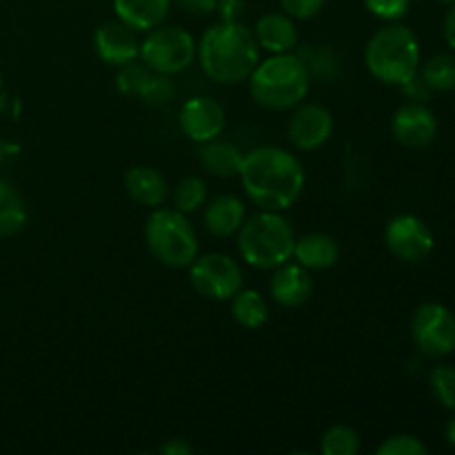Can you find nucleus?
Instances as JSON below:
<instances>
[{
    "label": "nucleus",
    "mask_w": 455,
    "mask_h": 455,
    "mask_svg": "<svg viewBox=\"0 0 455 455\" xmlns=\"http://www.w3.org/2000/svg\"><path fill=\"white\" fill-rule=\"evenodd\" d=\"M231 315L244 329H260L269 318V307L256 289H240L231 298Z\"/></svg>",
    "instance_id": "23"
},
{
    "label": "nucleus",
    "mask_w": 455,
    "mask_h": 455,
    "mask_svg": "<svg viewBox=\"0 0 455 455\" xmlns=\"http://www.w3.org/2000/svg\"><path fill=\"white\" fill-rule=\"evenodd\" d=\"M178 123H180L182 133L189 140L203 145V142L222 136L227 127V114L220 102L212 100L207 96H198L182 105Z\"/></svg>",
    "instance_id": "13"
},
{
    "label": "nucleus",
    "mask_w": 455,
    "mask_h": 455,
    "mask_svg": "<svg viewBox=\"0 0 455 455\" xmlns=\"http://www.w3.org/2000/svg\"><path fill=\"white\" fill-rule=\"evenodd\" d=\"M422 83L431 92H453L455 89V53H435L418 71Z\"/></svg>",
    "instance_id": "24"
},
{
    "label": "nucleus",
    "mask_w": 455,
    "mask_h": 455,
    "mask_svg": "<svg viewBox=\"0 0 455 455\" xmlns=\"http://www.w3.org/2000/svg\"><path fill=\"white\" fill-rule=\"evenodd\" d=\"M435 3H440V4H453L455 0H435Z\"/></svg>",
    "instance_id": "40"
},
{
    "label": "nucleus",
    "mask_w": 455,
    "mask_h": 455,
    "mask_svg": "<svg viewBox=\"0 0 455 455\" xmlns=\"http://www.w3.org/2000/svg\"><path fill=\"white\" fill-rule=\"evenodd\" d=\"M387 249L403 262H422L434 251V231L422 218L403 213L391 218L385 229Z\"/></svg>",
    "instance_id": "10"
},
{
    "label": "nucleus",
    "mask_w": 455,
    "mask_h": 455,
    "mask_svg": "<svg viewBox=\"0 0 455 455\" xmlns=\"http://www.w3.org/2000/svg\"><path fill=\"white\" fill-rule=\"evenodd\" d=\"M411 0H364V7L376 18L387 22H395L407 16Z\"/></svg>",
    "instance_id": "32"
},
{
    "label": "nucleus",
    "mask_w": 455,
    "mask_h": 455,
    "mask_svg": "<svg viewBox=\"0 0 455 455\" xmlns=\"http://www.w3.org/2000/svg\"><path fill=\"white\" fill-rule=\"evenodd\" d=\"M176 93L172 78L167 74H158V71H151L149 78H147L145 87H142L140 98L151 107H160L164 102H169Z\"/></svg>",
    "instance_id": "30"
},
{
    "label": "nucleus",
    "mask_w": 455,
    "mask_h": 455,
    "mask_svg": "<svg viewBox=\"0 0 455 455\" xmlns=\"http://www.w3.org/2000/svg\"><path fill=\"white\" fill-rule=\"evenodd\" d=\"M93 49L98 58L111 67H123L140 58V43L136 29L124 25L123 20L102 22L93 31Z\"/></svg>",
    "instance_id": "14"
},
{
    "label": "nucleus",
    "mask_w": 455,
    "mask_h": 455,
    "mask_svg": "<svg viewBox=\"0 0 455 455\" xmlns=\"http://www.w3.org/2000/svg\"><path fill=\"white\" fill-rule=\"evenodd\" d=\"M309 71L293 52L271 53L258 62L249 76V92L260 107L269 111L296 109L309 93Z\"/></svg>",
    "instance_id": "3"
},
{
    "label": "nucleus",
    "mask_w": 455,
    "mask_h": 455,
    "mask_svg": "<svg viewBox=\"0 0 455 455\" xmlns=\"http://www.w3.org/2000/svg\"><path fill=\"white\" fill-rule=\"evenodd\" d=\"M27 204L16 187L0 180V238H9L25 229Z\"/></svg>",
    "instance_id": "22"
},
{
    "label": "nucleus",
    "mask_w": 455,
    "mask_h": 455,
    "mask_svg": "<svg viewBox=\"0 0 455 455\" xmlns=\"http://www.w3.org/2000/svg\"><path fill=\"white\" fill-rule=\"evenodd\" d=\"M238 176L249 200L269 212L291 207L305 187L302 163L291 151L280 147H258L249 151Z\"/></svg>",
    "instance_id": "1"
},
{
    "label": "nucleus",
    "mask_w": 455,
    "mask_h": 455,
    "mask_svg": "<svg viewBox=\"0 0 455 455\" xmlns=\"http://www.w3.org/2000/svg\"><path fill=\"white\" fill-rule=\"evenodd\" d=\"M149 74L151 69L142 60L127 62V65L118 67V74H116V89H118L120 93H124V96H140Z\"/></svg>",
    "instance_id": "28"
},
{
    "label": "nucleus",
    "mask_w": 455,
    "mask_h": 455,
    "mask_svg": "<svg viewBox=\"0 0 455 455\" xmlns=\"http://www.w3.org/2000/svg\"><path fill=\"white\" fill-rule=\"evenodd\" d=\"M124 191L133 203L142 207H160L169 198L167 178L156 167L138 164L124 173Z\"/></svg>",
    "instance_id": "16"
},
{
    "label": "nucleus",
    "mask_w": 455,
    "mask_h": 455,
    "mask_svg": "<svg viewBox=\"0 0 455 455\" xmlns=\"http://www.w3.org/2000/svg\"><path fill=\"white\" fill-rule=\"evenodd\" d=\"M443 31H444V40L449 43V47L455 49V3L449 4V12L444 16L443 22Z\"/></svg>",
    "instance_id": "37"
},
{
    "label": "nucleus",
    "mask_w": 455,
    "mask_h": 455,
    "mask_svg": "<svg viewBox=\"0 0 455 455\" xmlns=\"http://www.w3.org/2000/svg\"><path fill=\"white\" fill-rule=\"evenodd\" d=\"M118 20L136 31H149L163 25L169 16L172 0H111Z\"/></svg>",
    "instance_id": "19"
},
{
    "label": "nucleus",
    "mask_w": 455,
    "mask_h": 455,
    "mask_svg": "<svg viewBox=\"0 0 455 455\" xmlns=\"http://www.w3.org/2000/svg\"><path fill=\"white\" fill-rule=\"evenodd\" d=\"M320 451L324 455H355L360 451V438L351 427L336 425L323 435Z\"/></svg>",
    "instance_id": "26"
},
{
    "label": "nucleus",
    "mask_w": 455,
    "mask_h": 455,
    "mask_svg": "<svg viewBox=\"0 0 455 455\" xmlns=\"http://www.w3.org/2000/svg\"><path fill=\"white\" fill-rule=\"evenodd\" d=\"M160 453L163 455H191L194 453V447H191V444L182 438H169L167 443L160 447Z\"/></svg>",
    "instance_id": "36"
},
{
    "label": "nucleus",
    "mask_w": 455,
    "mask_h": 455,
    "mask_svg": "<svg viewBox=\"0 0 455 455\" xmlns=\"http://www.w3.org/2000/svg\"><path fill=\"white\" fill-rule=\"evenodd\" d=\"M287 133L289 140H291V145L296 147V149H318V147H323L333 133L331 111L323 105H315V102L298 105L291 120H289Z\"/></svg>",
    "instance_id": "12"
},
{
    "label": "nucleus",
    "mask_w": 455,
    "mask_h": 455,
    "mask_svg": "<svg viewBox=\"0 0 455 455\" xmlns=\"http://www.w3.org/2000/svg\"><path fill=\"white\" fill-rule=\"evenodd\" d=\"M293 258L300 267L309 271H324L331 269L340 258V247L336 240L323 231H311L302 238H296V247H293Z\"/></svg>",
    "instance_id": "18"
},
{
    "label": "nucleus",
    "mask_w": 455,
    "mask_h": 455,
    "mask_svg": "<svg viewBox=\"0 0 455 455\" xmlns=\"http://www.w3.org/2000/svg\"><path fill=\"white\" fill-rule=\"evenodd\" d=\"M293 247L296 231L287 218L280 216V212L262 209L251 218H244L238 231L240 256L256 269L274 271L275 267L284 265L293 258Z\"/></svg>",
    "instance_id": "5"
},
{
    "label": "nucleus",
    "mask_w": 455,
    "mask_h": 455,
    "mask_svg": "<svg viewBox=\"0 0 455 455\" xmlns=\"http://www.w3.org/2000/svg\"><path fill=\"white\" fill-rule=\"evenodd\" d=\"M198 160L212 176L216 178H234L240 173L244 154L229 140L203 142L198 149Z\"/></svg>",
    "instance_id": "21"
},
{
    "label": "nucleus",
    "mask_w": 455,
    "mask_h": 455,
    "mask_svg": "<svg viewBox=\"0 0 455 455\" xmlns=\"http://www.w3.org/2000/svg\"><path fill=\"white\" fill-rule=\"evenodd\" d=\"M244 218H247V209L238 196H218L209 203L204 209V225L218 238H229V235L238 234L243 227Z\"/></svg>",
    "instance_id": "20"
},
{
    "label": "nucleus",
    "mask_w": 455,
    "mask_h": 455,
    "mask_svg": "<svg viewBox=\"0 0 455 455\" xmlns=\"http://www.w3.org/2000/svg\"><path fill=\"white\" fill-rule=\"evenodd\" d=\"M327 0H280V7L293 20H309L323 12Z\"/></svg>",
    "instance_id": "33"
},
{
    "label": "nucleus",
    "mask_w": 455,
    "mask_h": 455,
    "mask_svg": "<svg viewBox=\"0 0 455 455\" xmlns=\"http://www.w3.org/2000/svg\"><path fill=\"white\" fill-rule=\"evenodd\" d=\"M431 391H434L435 400L443 404L444 409H455V367L453 364H440L431 371L429 376Z\"/></svg>",
    "instance_id": "29"
},
{
    "label": "nucleus",
    "mask_w": 455,
    "mask_h": 455,
    "mask_svg": "<svg viewBox=\"0 0 455 455\" xmlns=\"http://www.w3.org/2000/svg\"><path fill=\"white\" fill-rule=\"evenodd\" d=\"M391 133L407 149H422L438 136V118L425 102H404L391 118Z\"/></svg>",
    "instance_id": "11"
},
{
    "label": "nucleus",
    "mask_w": 455,
    "mask_h": 455,
    "mask_svg": "<svg viewBox=\"0 0 455 455\" xmlns=\"http://www.w3.org/2000/svg\"><path fill=\"white\" fill-rule=\"evenodd\" d=\"M378 455H425L427 447L416 438V435L400 434L387 438L380 447L376 449Z\"/></svg>",
    "instance_id": "31"
},
{
    "label": "nucleus",
    "mask_w": 455,
    "mask_h": 455,
    "mask_svg": "<svg viewBox=\"0 0 455 455\" xmlns=\"http://www.w3.org/2000/svg\"><path fill=\"white\" fill-rule=\"evenodd\" d=\"M3 160H4V147H3V140H0V167H3Z\"/></svg>",
    "instance_id": "39"
},
{
    "label": "nucleus",
    "mask_w": 455,
    "mask_h": 455,
    "mask_svg": "<svg viewBox=\"0 0 455 455\" xmlns=\"http://www.w3.org/2000/svg\"><path fill=\"white\" fill-rule=\"evenodd\" d=\"M444 435H447V443L451 444V447H455V418H451V420H449Z\"/></svg>",
    "instance_id": "38"
},
{
    "label": "nucleus",
    "mask_w": 455,
    "mask_h": 455,
    "mask_svg": "<svg viewBox=\"0 0 455 455\" xmlns=\"http://www.w3.org/2000/svg\"><path fill=\"white\" fill-rule=\"evenodd\" d=\"M172 3L189 16H207L216 12L218 0H172Z\"/></svg>",
    "instance_id": "34"
},
{
    "label": "nucleus",
    "mask_w": 455,
    "mask_h": 455,
    "mask_svg": "<svg viewBox=\"0 0 455 455\" xmlns=\"http://www.w3.org/2000/svg\"><path fill=\"white\" fill-rule=\"evenodd\" d=\"M198 44L194 36L176 25H158L140 43V60L158 74H180L194 62Z\"/></svg>",
    "instance_id": "7"
},
{
    "label": "nucleus",
    "mask_w": 455,
    "mask_h": 455,
    "mask_svg": "<svg viewBox=\"0 0 455 455\" xmlns=\"http://www.w3.org/2000/svg\"><path fill=\"white\" fill-rule=\"evenodd\" d=\"M413 345L429 358H444L455 351V315L440 302H425L411 318Z\"/></svg>",
    "instance_id": "8"
},
{
    "label": "nucleus",
    "mask_w": 455,
    "mask_h": 455,
    "mask_svg": "<svg viewBox=\"0 0 455 455\" xmlns=\"http://www.w3.org/2000/svg\"><path fill=\"white\" fill-rule=\"evenodd\" d=\"M244 7H247V3L244 0H218L216 4V12L218 16H220V20H238L240 16H243Z\"/></svg>",
    "instance_id": "35"
},
{
    "label": "nucleus",
    "mask_w": 455,
    "mask_h": 455,
    "mask_svg": "<svg viewBox=\"0 0 455 455\" xmlns=\"http://www.w3.org/2000/svg\"><path fill=\"white\" fill-rule=\"evenodd\" d=\"M145 243L151 256L169 269H185L198 258V234L178 209H156L147 218Z\"/></svg>",
    "instance_id": "6"
},
{
    "label": "nucleus",
    "mask_w": 455,
    "mask_h": 455,
    "mask_svg": "<svg viewBox=\"0 0 455 455\" xmlns=\"http://www.w3.org/2000/svg\"><path fill=\"white\" fill-rule=\"evenodd\" d=\"M300 60L305 62L307 71L309 76H315L320 80H329V78H336L338 69H340V60H338L336 52L329 49L327 44H309V47L300 49Z\"/></svg>",
    "instance_id": "25"
},
{
    "label": "nucleus",
    "mask_w": 455,
    "mask_h": 455,
    "mask_svg": "<svg viewBox=\"0 0 455 455\" xmlns=\"http://www.w3.org/2000/svg\"><path fill=\"white\" fill-rule=\"evenodd\" d=\"M191 287L209 300H231L243 289V269L227 253H207L189 265Z\"/></svg>",
    "instance_id": "9"
},
{
    "label": "nucleus",
    "mask_w": 455,
    "mask_h": 455,
    "mask_svg": "<svg viewBox=\"0 0 455 455\" xmlns=\"http://www.w3.org/2000/svg\"><path fill=\"white\" fill-rule=\"evenodd\" d=\"M269 293L274 298L275 305L287 307V309H296V307L305 305L314 293V278H311L309 269L296 265L275 267L274 275L269 280Z\"/></svg>",
    "instance_id": "15"
},
{
    "label": "nucleus",
    "mask_w": 455,
    "mask_h": 455,
    "mask_svg": "<svg viewBox=\"0 0 455 455\" xmlns=\"http://www.w3.org/2000/svg\"><path fill=\"white\" fill-rule=\"evenodd\" d=\"M207 200V185H204L203 178L198 176H187L180 185L176 187V194H173V203L176 209L182 213H191L196 209H200Z\"/></svg>",
    "instance_id": "27"
},
{
    "label": "nucleus",
    "mask_w": 455,
    "mask_h": 455,
    "mask_svg": "<svg viewBox=\"0 0 455 455\" xmlns=\"http://www.w3.org/2000/svg\"><path fill=\"white\" fill-rule=\"evenodd\" d=\"M200 67L218 84H238L251 76L260 62L256 36L240 20H220L209 27L198 44Z\"/></svg>",
    "instance_id": "2"
},
{
    "label": "nucleus",
    "mask_w": 455,
    "mask_h": 455,
    "mask_svg": "<svg viewBox=\"0 0 455 455\" xmlns=\"http://www.w3.org/2000/svg\"><path fill=\"white\" fill-rule=\"evenodd\" d=\"M253 36L258 47L269 53H289L298 47L296 22L287 13H265L258 18Z\"/></svg>",
    "instance_id": "17"
},
{
    "label": "nucleus",
    "mask_w": 455,
    "mask_h": 455,
    "mask_svg": "<svg viewBox=\"0 0 455 455\" xmlns=\"http://www.w3.org/2000/svg\"><path fill=\"white\" fill-rule=\"evenodd\" d=\"M369 74L385 84L404 87L420 71V43L407 25H385L369 38L364 49Z\"/></svg>",
    "instance_id": "4"
}]
</instances>
